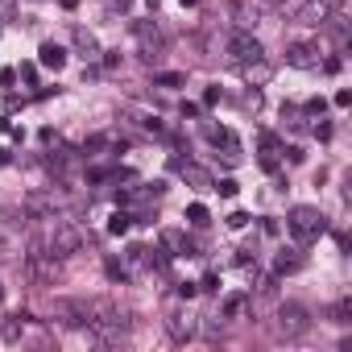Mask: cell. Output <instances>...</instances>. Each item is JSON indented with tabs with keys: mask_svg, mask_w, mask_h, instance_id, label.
Instances as JSON below:
<instances>
[{
	"mask_svg": "<svg viewBox=\"0 0 352 352\" xmlns=\"http://www.w3.org/2000/svg\"><path fill=\"white\" fill-rule=\"evenodd\" d=\"M286 228H290V236H294V241L311 245V241H319V236H323L327 220H323L315 208H290V216H286Z\"/></svg>",
	"mask_w": 352,
	"mask_h": 352,
	"instance_id": "cell-1",
	"label": "cell"
},
{
	"mask_svg": "<svg viewBox=\"0 0 352 352\" xmlns=\"http://www.w3.org/2000/svg\"><path fill=\"white\" fill-rule=\"evenodd\" d=\"M46 249H50V257L58 261V257H71V253H79L83 249V232L71 224V220H58L54 224V232L46 236Z\"/></svg>",
	"mask_w": 352,
	"mask_h": 352,
	"instance_id": "cell-2",
	"label": "cell"
},
{
	"mask_svg": "<svg viewBox=\"0 0 352 352\" xmlns=\"http://www.w3.org/2000/svg\"><path fill=\"white\" fill-rule=\"evenodd\" d=\"M96 315V298H58L54 302V319H63L67 327H91Z\"/></svg>",
	"mask_w": 352,
	"mask_h": 352,
	"instance_id": "cell-3",
	"label": "cell"
},
{
	"mask_svg": "<svg viewBox=\"0 0 352 352\" xmlns=\"http://www.w3.org/2000/svg\"><path fill=\"white\" fill-rule=\"evenodd\" d=\"M274 327H278V336L294 340V336H302V331L311 327V319H307V311H302L298 302H282L278 315H274Z\"/></svg>",
	"mask_w": 352,
	"mask_h": 352,
	"instance_id": "cell-4",
	"label": "cell"
},
{
	"mask_svg": "<svg viewBox=\"0 0 352 352\" xmlns=\"http://www.w3.org/2000/svg\"><path fill=\"white\" fill-rule=\"evenodd\" d=\"M228 54H232L236 63H253V58H261V42H257L253 34L236 30V34L228 38Z\"/></svg>",
	"mask_w": 352,
	"mask_h": 352,
	"instance_id": "cell-5",
	"label": "cell"
},
{
	"mask_svg": "<svg viewBox=\"0 0 352 352\" xmlns=\"http://www.w3.org/2000/svg\"><path fill=\"white\" fill-rule=\"evenodd\" d=\"M286 63L298 67V71H315V67H319V46H315V42H294V46L286 50Z\"/></svg>",
	"mask_w": 352,
	"mask_h": 352,
	"instance_id": "cell-6",
	"label": "cell"
},
{
	"mask_svg": "<svg viewBox=\"0 0 352 352\" xmlns=\"http://www.w3.org/2000/svg\"><path fill=\"white\" fill-rule=\"evenodd\" d=\"M133 34H137L141 50H145V58H157V54H162V34H157V25H153V21H137V25H133Z\"/></svg>",
	"mask_w": 352,
	"mask_h": 352,
	"instance_id": "cell-7",
	"label": "cell"
},
{
	"mask_svg": "<svg viewBox=\"0 0 352 352\" xmlns=\"http://www.w3.org/2000/svg\"><path fill=\"white\" fill-rule=\"evenodd\" d=\"M245 67V83L249 87H265L270 79H274V67L265 63V58H253V63H241Z\"/></svg>",
	"mask_w": 352,
	"mask_h": 352,
	"instance_id": "cell-8",
	"label": "cell"
},
{
	"mask_svg": "<svg viewBox=\"0 0 352 352\" xmlns=\"http://www.w3.org/2000/svg\"><path fill=\"white\" fill-rule=\"evenodd\" d=\"M166 331L183 344V340H191V336H195V319H191V315H183V311H174V315L166 319Z\"/></svg>",
	"mask_w": 352,
	"mask_h": 352,
	"instance_id": "cell-9",
	"label": "cell"
},
{
	"mask_svg": "<svg viewBox=\"0 0 352 352\" xmlns=\"http://www.w3.org/2000/svg\"><path fill=\"white\" fill-rule=\"evenodd\" d=\"M25 212L38 216V220H50V216L58 212V199H54V195H30V199H25Z\"/></svg>",
	"mask_w": 352,
	"mask_h": 352,
	"instance_id": "cell-10",
	"label": "cell"
},
{
	"mask_svg": "<svg viewBox=\"0 0 352 352\" xmlns=\"http://www.w3.org/2000/svg\"><path fill=\"white\" fill-rule=\"evenodd\" d=\"M179 170H183V179L195 183L199 191H212V187H216V183H212V174H208L204 166H195V162H179Z\"/></svg>",
	"mask_w": 352,
	"mask_h": 352,
	"instance_id": "cell-11",
	"label": "cell"
},
{
	"mask_svg": "<svg viewBox=\"0 0 352 352\" xmlns=\"http://www.w3.org/2000/svg\"><path fill=\"white\" fill-rule=\"evenodd\" d=\"M38 63H42V67H50V71H63V67H67V50H63V46H54V42H42Z\"/></svg>",
	"mask_w": 352,
	"mask_h": 352,
	"instance_id": "cell-12",
	"label": "cell"
},
{
	"mask_svg": "<svg viewBox=\"0 0 352 352\" xmlns=\"http://www.w3.org/2000/svg\"><path fill=\"white\" fill-rule=\"evenodd\" d=\"M25 319H30V315H5V319H0V336H5V340H17Z\"/></svg>",
	"mask_w": 352,
	"mask_h": 352,
	"instance_id": "cell-13",
	"label": "cell"
},
{
	"mask_svg": "<svg viewBox=\"0 0 352 352\" xmlns=\"http://www.w3.org/2000/svg\"><path fill=\"white\" fill-rule=\"evenodd\" d=\"M162 245H166V249H174V253H187V236H183V232H174V228H166V232H162Z\"/></svg>",
	"mask_w": 352,
	"mask_h": 352,
	"instance_id": "cell-14",
	"label": "cell"
},
{
	"mask_svg": "<svg viewBox=\"0 0 352 352\" xmlns=\"http://www.w3.org/2000/svg\"><path fill=\"white\" fill-rule=\"evenodd\" d=\"M75 42H79V50H83V58H91V54H96V38H91V34L75 30Z\"/></svg>",
	"mask_w": 352,
	"mask_h": 352,
	"instance_id": "cell-15",
	"label": "cell"
},
{
	"mask_svg": "<svg viewBox=\"0 0 352 352\" xmlns=\"http://www.w3.org/2000/svg\"><path fill=\"white\" fill-rule=\"evenodd\" d=\"M298 265H302V261H298V257H286V249L278 253V274H294Z\"/></svg>",
	"mask_w": 352,
	"mask_h": 352,
	"instance_id": "cell-16",
	"label": "cell"
},
{
	"mask_svg": "<svg viewBox=\"0 0 352 352\" xmlns=\"http://www.w3.org/2000/svg\"><path fill=\"white\" fill-rule=\"evenodd\" d=\"M187 216H191V224H208V208H204V204H191Z\"/></svg>",
	"mask_w": 352,
	"mask_h": 352,
	"instance_id": "cell-17",
	"label": "cell"
},
{
	"mask_svg": "<svg viewBox=\"0 0 352 352\" xmlns=\"http://www.w3.org/2000/svg\"><path fill=\"white\" fill-rule=\"evenodd\" d=\"M108 278H116V282H124V278H129V270H124L120 261H108Z\"/></svg>",
	"mask_w": 352,
	"mask_h": 352,
	"instance_id": "cell-18",
	"label": "cell"
},
{
	"mask_svg": "<svg viewBox=\"0 0 352 352\" xmlns=\"http://www.w3.org/2000/svg\"><path fill=\"white\" fill-rule=\"evenodd\" d=\"M108 228H112L116 236H120V232H129V216H112V224H108Z\"/></svg>",
	"mask_w": 352,
	"mask_h": 352,
	"instance_id": "cell-19",
	"label": "cell"
},
{
	"mask_svg": "<svg viewBox=\"0 0 352 352\" xmlns=\"http://www.w3.org/2000/svg\"><path fill=\"white\" fill-rule=\"evenodd\" d=\"M162 87H183V75H157Z\"/></svg>",
	"mask_w": 352,
	"mask_h": 352,
	"instance_id": "cell-20",
	"label": "cell"
},
{
	"mask_svg": "<svg viewBox=\"0 0 352 352\" xmlns=\"http://www.w3.org/2000/svg\"><path fill=\"white\" fill-rule=\"evenodd\" d=\"M212 191H220V195H236V183H232V179H224V183H220V187H212Z\"/></svg>",
	"mask_w": 352,
	"mask_h": 352,
	"instance_id": "cell-21",
	"label": "cell"
},
{
	"mask_svg": "<svg viewBox=\"0 0 352 352\" xmlns=\"http://www.w3.org/2000/svg\"><path fill=\"white\" fill-rule=\"evenodd\" d=\"M228 224H232V228H245V224H249V216H245V212H232V216H228Z\"/></svg>",
	"mask_w": 352,
	"mask_h": 352,
	"instance_id": "cell-22",
	"label": "cell"
},
{
	"mask_svg": "<svg viewBox=\"0 0 352 352\" xmlns=\"http://www.w3.org/2000/svg\"><path fill=\"white\" fill-rule=\"evenodd\" d=\"M5 257H9V241H5V236H0V261H5Z\"/></svg>",
	"mask_w": 352,
	"mask_h": 352,
	"instance_id": "cell-23",
	"label": "cell"
},
{
	"mask_svg": "<svg viewBox=\"0 0 352 352\" xmlns=\"http://www.w3.org/2000/svg\"><path fill=\"white\" fill-rule=\"evenodd\" d=\"M265 5H278V9H282V5H286V0H265Z\"/></svg>",
	"mask_w": 352,
	"mask_h": 352,
	"instance_id": "cell-24",
	"label": "cell"
},
{
	"mask_svg": "<svg viewBox=\"0 0 352 352\" xmlns=\"http://www.w3.org/2000/svg\"><path fill=\"white\" fill-rule=\"evenodd\" d=\"M112 5H120V9H129V0H112Z\"/></svg>",
	"mask_w": 352,
	"mask_h": 352,
	"instance_id": "cell-25",
	"label": "cell"
},
{
	"mask_svg": "<svg viewBox=\"0 0 352 352\" xmlns=\"http://www.w3.org/2000/svg\"><path fill=\"white\" fill-rule=\"evenodd\" d=\"M0 302H5V282H0Z\"/></svg>",
	"mask_w": 352,
	"mask_h": 352,
	"instance_id": "cell-26",
	"label": "cell"
},
{
	"mask_svg": "<svg viewBox=\"0 0 352 352\" xmlns=\"http://www.w3.org/2000/svg\"><path fill=\"white\" fill-rule=\"evenodd\" d=\"M187 5H191V0H187Z\"/></svg>",
	"mask_w": 352,
	"mask_h": 352,
	"instance_id": "cell-27",
	"label": "cell"
}]
</instances>
